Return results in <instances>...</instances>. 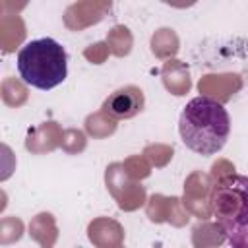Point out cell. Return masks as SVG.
<instances>
[{"label":"cell","instance_id":"cell-2","mask_svg":"<svg viewBox=\"0 0 248 248\" xmlns=\"http://www.w3.org/2000/svg\"><path fill=\"white\" fill-rule=\"evenodd\" d=\"M16 62L23 83L41 91L54 89L68 78L66 48L52 37L27 41L19 48Z\"/></svg>","mask_w":248,"mask_h":248},{"label":"cell","instance_id":"cell-4","mask_svg":"<svg viewBox=\"0 0 248 248\" xmlns=\"http://www.w3.org/2000/svg\"><path fill=\"white\" fill-rule=\"evenodd\" d=\"M143 105H145L143 91L134 85H128L112 91L108 99L103 103V110L116 120H128L140 114L143 110Z\"/></svg>","mask_w":248,"mask_h":248},{"label":"cell","instance_id":"cell-3","mask_svg":"<svg viewBox=\"0 0 248 248\" xmlns=\"http://www.w3.org/2000/svg\"><path fill=\"white\" fill-rule=\"evenodd\" d=\"M213 211L231 248H248V178L227 176L213 190Z\"/></svg>","mask_w":248,"mask_h":248},{"label":"cell","instance_id":"cell-1","mask_svg":"<svg viewBox=\"0 0 248 248\" xmlns=\"http://www.w3.org/2000/svg\"><path fill=\"white\" fill-rule=\"evenodd\" d=\"M182 143L198 155H215L221 151L231 134L227 108L211 97H194L186 103L178 118Z\"/></svg>","mask_w":248,"mask_h":248}]
</instances>
